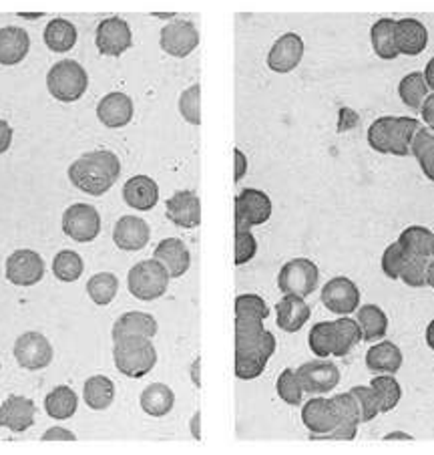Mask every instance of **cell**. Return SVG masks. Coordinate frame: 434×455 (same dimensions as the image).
Segmentation results:
<instances>
[{
    "mask_svg": "<svg viewBox=\"0 0 434 455\" xmlns=\"http://www.w3.org/2000/svg\"><path fill=\"white\" fill-rule=\"evenodd\" d=\"M276 337L260 318L235 316V377L241 381L260 377L276 353Z\"/></svg>",
    "mask_w": 434,
    "mask_h": 455,
    "instance_id": "cell-1",
    "label": "cell"
},
{
    "mask_svg": "<svg viewBox=\"0 0 434 455\" xmlns=\"http://www.w3.org/2000/svg\"><path fill=\"white\" fill-rule=\"evenodd\" d=\"M121 162L113 151L97 149L83 154L68 168L71 184L89 196H103L117 184Z\"/></svg>",
    "mask_w": 434,
    "mask_h": 455,
    "instance_id": "cell-2",
    "label": "cell"
},
{
    "mask_svg": "<svg viewBox=\"0 0 434 455\" xmlns=\"http://www.w3.org/2000/svg\"><path fill=\"white\" fill-rule=\"evenodd\" d=\"M418 127H421V121L414 117H378L368 127V146L378 154L406 157L410 156Z\"/></svg>",
    "mask_w": 434,
    "mask_h": 455,
    "instance_id": "cell-3",
    "label": "cell"
},
{
    "mask_svg": "<svg viewBox=\"0 0 434 455\" xmlns=\"http://www.w3.org/2000/svg\"><path fill=\"white\" fill-rule=\"evenodd\" d=\"M113 359H115V367L121 375L141 379L157 365V348L151 343V339H119L113 345Z\"/></svg>",
    "mask_w": 434,
    "mask_h": 455,
    "instance_id": "cell-4",
    "label": "cell"
},
{
    "mask_svg": "<svg viewBox=\"0 0 434 455\" xmlns=\"http://www.w3.org/2000/svg\"><path fill=\"white\" fill-rule=\"evenodd\" d=\"M89 87V75L77 60H59L47 75L49 93L60 103L79 101Z\"/></svg>",
    "mask_w": 434,
    "mask_h": 455,
    "instance_id": "cell-5",
    "label": "cell"
},
{
    "mask_svg": "<svg viewBox=\"0 0 434 455\" xmlns=\"http://www.w3.org/2000/svg\"><path fill=\"white\" fill-rule=\"evenodd\" d=\"M170 272L162 262H157L155 258L151 260H141L129 270L127 286L129 292L133 294L137 300L151 302L162 299L170 286Z\"/></svg>",
    "mask_w": 434,
    "mask_h": 455,
    "instance_id": "cell-6",
    "label": "cell"
},
{
    "mask_svg": "<svg viewBox=\"0 0 434 455\" xmlns=\"http://www.w3.org/2000/svg\"><path fill=\"white\" fill-rule=\"evenodd\" d=\"M320 284V270L308 258H294L286 262L278 275V288L284 294L306 299Z\"/></svg>",
    "mask_w": 434,
    "mask_h": 455,
    "instance_id": "cell-7",
    "label": "cell"
},
{
    "mask_svg": "<svg viewBox=\"0 0 434 455\" xmlns=\"http://www.w3.org/2000/svg\"><path fill=\"white\" fill-rule=\"evenodd\" d=\"M272 200L270 196L256 188L241 189L235 198V228L262 226L272 218Z\"/></svg>",
    "mask_w": 434,
    "mask_h": 455,
    "instance_id": "cell-8",
    "label": "cell"
},
{
    "mask_svg": "<svg viewBox=\"0 0 434 455\" xmlns=\"http://www.w3.org/2000/svg\"><path fill=\"white\" fill-rule=\"evenodd\" d=\"M63 232L79 244H87L101 232V216L89 204H73L63 214Z\"/></svg>",
    "mask_w": 434,
    "mask_h": 455,
    "instance_id": "cell-9",
    "label": "cell"
},
{
    "mask_svg": "<svg viewBox=\"0 0 434 455\" xmlns=\"http://www.w3.org/2000/svg\"><path fill=\"white\" fill-rule=\"evenodd\" d=\"M304 393L308 395H326L340 383V369L332 361H308L296 369Z\"/></svg>",
    "mask_w": 434,
    "mask_h": 455,
    "instance_id": "cell-10",
    "label": "cell"
},
{
    "mask_svg": "<svg viewBox=\"0 0 434 455\" xmlns=\"http://www.w3.org/2000/svg\"><path fill=\"white\" fill-rule=\"evenodd\" d=\"M95 44L99 52L105 57H121L133 44L131 27L121 17L105 19L97 27Z\"/></svg>",
    "mask_w": 434,
    "mask_h": 455,
    "instance_id": "cell-11",
    "label": "cell"
},
{
    "mask_svg": "<svg viewBox=\"0 0 434 455\" xmlns=\"http://www.w3.org/2000/svg\"><path fill=\"white\" fill-rule=\"evenodd\" d=\"M322 302L330 313L338 316L352 315L360 307V288L354 280L346 276H336L328 280L322 288Z\"/></svg>",
    "mask_w": 434,
    "mask_h": 455,
    "instance_id": "cell-12",
    "label": "cell"
},
{
    "mask_svg": "<svg viewBox=\"0 0 434 455\" xmlns=\"http://www.w3.org/2000/svg\"><path fill=\"white\" fill-rule=\"evenodd\" d=\"M159 44H162L163 52L175 59H185L192 55L200 44V33L193 22L189 20H171L170 25L162 28L159 35Z\"/></svg>",
    "mask_w": 434,
    "mask_h": 455,
    "instance_id": "cell-13",
    "label": "cell"
},
{
    "mask_svg": "<svg viewBox=\"0 0 434 455\" xmlns=\"http://www.w3.org/2000/svg\"><path fill=\"white\" fill-rule=\"evenodd\" d=\"M6 278L14 286H35L44 278V260L35 250H17L6 258Z\"/></svg>",
    "mask_w": 434,
    "mask_h": 455,
    "instance_id": "cell-14",
    "label": "cell"
},
{
    "mask_svg": "<svg viewBox=\"0 0 434 455\" xmlns=\"http://www.w3.org/2000/svg\"><path fill=\"white\" fill-rule=\"evenodd\" d=\"M14 359L27 371H41L49 367L52 361V347L49 339L35 331L25 332L14 343Z\"/></svg>",
    "mask_w": 434,
    "mask_h": 455,
    "instance_id": "cell-15",
    "label": "cell"
},
{
    "mask_svg": "<svg viewBox=\"0 0 434 455\" xmlns=\"http://www.w3.org/2000/svg\"><path fill=\"white\" fill-rule=\"evenodd\" d=\"M302 423L314 437H328L338 426V411L332 397H312L302 407Z\"/></svg>",
    "mask_w": 434,
    "mask_h": 455,
    "instance_id": "cell-16",
    "label": "cell"
},
{
    "mask_svg": "<svg viewBox=\"0 0 434 455\" xmlns=\"http://www.w3.org/2000/svg\"><path fill=\"white\" fill-rule=\"evenodd\" d=\"M304 41L300 35L296 33H286L281 35L280 39L272 44L268 52V67L273 73L286 75L292 73L296 67L302 63L304 59Z\"/></svg>",
    "mask_w": 434,
    "mask_h": 455,
    "instance_id": "cell-17",
    "label": "cell"
},
{
    "mask_svg": "<svg viewBox=\"0 0 434 455\" xmlns=\"http://www.w3.org/2000/svg\"><path fill=\"white\" fill-rule=\"evenodd\" d=\"M165 214L175 226L192 230L201 224V202L200 196L192 189H181L175 192L170 200L165 202Z\"/></svg>",
    "mask_w": 434,
    "mask_h": 455,
    "instance_id": "cell-18",
    "label": "cell"
},
{
    "mask_svg": "<svg viewBox=\"0 0 434 455\" xmlns=\"http://www.w3.org/2000/svg\"><path fill=\"white\" fill-rule=\"evenodd\" d=\"M332 401H334V405H336V411H338V426L326 439H336V442H352V439L358 435V426L362 423L360 405H358V401L352 395V391L338 393V395L332 397Z\"/></svg>",
    "mask_w": 434,
    "mask_h": 455,
    "instance_id": "cell-19",
    "label": "cell"
},
{
    "mask_svg": "<svg viewBox=\"0 0 434 455\" xmlns=\"http://www.w3.org/2000/svg\"><path fill=\"white\" fill-rule=\"evenodd\" d=\"M151 230L149 224L139 216H123L113 228V242L125 252H137L149 244Z\"/></svg>",
    "mask_w": 434,
    "mask_h": 455,
    "instance_id": "cell-20",
    "label": "cell"
},
{
    "mask_svg": "<svg viewBox=\"0 0 434 455\" xmlns=\"http://www.w3.org/2000/svg\"><path fill=\"white\" fill-rule=\"evenodd\" d=\"M36 407L33 401L22 395H11L0 405V427L11 429L12 434H22L35 426Z\"/></svg>",
    "mask_w": 434,
    "mask_h": 455,
    "instance_id": "cell-21",
    "label": "cell"
},
{
    "mask_svg": "<svg viewBox=\"0 0 434 455\" xmlns=\"http://www.w3.org/2000/svg\"><path fill=\"white\" fill-rule=\"evenodd\" d=\"M97 117L105 127L119 129L131 124L133 119V101L127 93L121 91H113V93L105 95L97 105Z\"/></svg>",
    "mask_w": 434,
    "mask_h": 455,
    "instance_id": "cell-22",
    "label": "cell"
},
{
    "mask_svg": "<svg viewBox=\"0 0 434 455\" xmlns=\"http://www.w3.org/2000/svg\"><path fill=\"white\" fill-rule=\"evenodd\" d=\"M394 41L400 55L418 57L429 44V28L418 19H400L394 27Z\"/></svg>",
    "mask_w": 434,
    "mask_h": 455,
    "instance_id": "cell-23",
    "label": "cell"
},
{
    "mask_svg": "<svg viewBox=\"0 0 434 455\" xmlns=\"http://www.w3.org/2000/svg\"><path fill=\"white\" fill-rule=\"evenodd\" d=\"M154 258L157 262H162L170 272L171 278H181L192 267V254L185 246L184 240L179 238H165L157 244Z\"/></svg>",
    "mask_w": 434,
    "mask_h": 455,
    "instance_id": "cell-24",
    "label": "cell"
},
{
    "mask_svg": "<svg viewBox=\"0 0 434 455\" xmlns=\"http://www.w3.org/2000/svg\"><path fill=\"white\" fill-rule=\"evenodd\" d=\"M123 200L129 208L149 212L157 206L159 202V186L154 178L149 176H133L125 181L123 186Z\"/></svg>",
    "mask_w": 434,
    "mask_h": 455,
    "instance_id": "cell-25",
    "label": "cell"
},
{
    "mask_svg": "<svg viewBox=\"0 0 434 455\" xmlns=\"http://www.w3.org/2000/svg\"><path fill=\"white\" fill-rule=\"evenodd\" d=\"M312 310L308 307L306 299L292 297V294H284L276 305V323L284 332H298L304 329V324L310 321Z\"/></svg>",
    "mask_w": 434,
    "mask_h": 455,
    "instance_id": "cell-26",
    "label": "cell"
},
{
    "mask_svg": "<svg viewBox=\"0 0 434 455\" xmlns=\"http://www.w3.org/2000/svg\"><path fill=\"white\" fill-rule=\"evenodd\" d=\"M157 321L141 310H131V313L121 315L115 324H113V340L129 339V337H143L154 339L157 335Z\"/></svg>",
    "mask_w": 434,
    "mask_h": 455,
    "instance_id": "cell-27",
    "label": "cell"
},
{
    "mask_svg": "<svg viewBox=\"0 0 434 455\" xmlns=\"http://www.w3.org/2000/svg\"><path fill=\"white\" fill-rule=\"evenodd\" d=\"M402 361V351L391 340H378L367 353V367L375 375H396Z\"/></svg>",
    "mask_w": 434,
    "mask_h": 455,
    "instance_id": "cell-28",
    "label": "cell"
},
{
    "mask_svg": "<svg viewBox=\"0 0 434 455\" xmlns=\"http://www.w3.org/2000/svg\"><path fill=\"white\" fill-rule=\"evenodd\" d=\"M30 51L28 33L20 27L0 28V65L12 67L25 60Z\"/></svg>",
    "mask_w": 434,
    "mask_h": 455,
    "instance_id": "cell-29",
    "label": "cell"
},
{
    "mask_svg": "<svg viewBox=\"0 0 434 455\" xmlns=\"http://www.w3.org/2000/svg\"><path fill=\"white\" fill-rule=\"evenodd\" d=\"M356 321L360 324L362 340L367 343H378L388 332V316L378 305H364L356 310Z\"/></svg>",
    "mask_w": 434,
    "mask_h": 455,
    "instance_id": "cell-30",
    "label": "cell"
},
{
    "mask_svg": "<svg viewBox=\"0 0 434 455\" xmlns=\"http://www.w3.org/2000/svg\"><path fill=\"white\" fill-rule=\"evenodd\" d=\"M79 409V397L71 387L60 385L55 387L47 397H44V411L49 417L57 421L71 419V417L77 413Z\"/></svg>",
    "mask_w": 434,
    "mask_h": 455,
    "instance_id": "cell-31",
    "label": "cell"
},
{
    "mask_svg": "<svg viewBox=\"0 0 434 455\" xmlns=\"http://www.w3.org/2000/svg\"><path fill=\"white\" fill-rule=\"evenodd\" d=\"M139 405L151 417H165L175 405V393L163 383H151L143 389Z\"/></svg>",
    "mask_w": 434,
    "mask_h": 455,
    "instance_id": "cell-32",
    "label": "cell"
},
{
    "mask_svg": "<svg viewBox=\"0 0 434 455\" xmlns=\"http://www.w3.org/2000/svg\"><path fill=\"white\" fill-rule=\"evenodd\" d=\"M83 399L85 403L93 409V411H103L109 409L113 401H115V383L105 375L89 377L83 387Z\"/></svg>",
    "mask_w": 434,
    "mask_h": 455,
    "instance_id": "cell-33",
    "label": "cell"
},
{
    "mask_svg": "<svg viewBox=\"0 0 434 455\" xmlns=\"http://www.w3.org/2000/svg\"><path fill=\"white\" fill-rule=\"evenodd\" d=\"M394 27H396L394 19H378L375 25H372L370 43H372V51L376 52L378 59L394 60L396 57H400L394 41Z\"/></svg>",
    "mask_w": 434,
    "mask_h": 455,
    "instance_id": "cell-34",
    "label": "cell"
},
{
    "mask_svg": "<svg viewBox=\"0 0 434 455\" xmlns=\"http://www.w3.org/2000/svg\"><path fill=\"white\" fill-rule=\"evenodd\" d=\"M400 248L408 258H432V232L424 226H408L400 232Z\"/></svg>",
    "mask_w": 434,
    "mask_h": 455,
    "instance_id": "cell-35",
    "label": "cell"
},
{
    "mask_svg": "<svg viewBox=\"0 0 434 455\" xmlns=\"http://www.w3.org/2000/svg\"><path fill=\"white\" fill-rule=\"evenodd\" d=\"M44 44L52 52H68L77 44V28L67 19H52L44 27Z\"/></svg>",
    "mask_w": 434,
    "mask_h": 455,
    "instance_id": "cell-36",
    "label": "cell"
},
{
    "mask_svg": "<svg viewBox=\"0 0 434 455\" xmlns=\"http://www.w3.org/2000/svg\"><path fill=\"white\" fill-rule=\"evenodd\" d=\"M398 95H400V101L405 103L408 109L421 111L426 97L430 95V87L424 79V73L413 71L408 73L406 77H402L398 83Z\"/></svg>",
    "mask_w": 434,
    "mask_h": 455,
    "instance_id": "cell-37",
    "label": "cell"
},
{
    "mask_svg": "<svg viewBox=\"0 0 434 455\" xmlns=\"http://www.w3.org/2000/svg\"><path fill=\"white\" fill-rule=\"evenodd\" d=\"M410 154L416 157L424 176L434 181V132L430 127H418L413 140V148H410Z\"/></svg>",
    "mask_w": 434,
    "mask_h": 455,
    "instance_id": "cell-38",
    "label": "cell"
},
{
    "mask_svg": "<svg viewBox=\"0 0 434 455\" xmlns=\"http://www.w3.org/2000/svg\"><path fill=\"white\" fill-rule=\"evenodd\" d=\"M336 327V340H334V356H346L354 351V347L362 340L360 324L350 316H340L334 321Z\"/></svg>",
    "mask_w": 434,
    "mask_h": 455,
    "instance_id": "cell-39",
    "label": "cell"
},
{
    "mask_svg": "<svg viewBox=\"0 0 434 455\" xmlns=\"http://www.w3.org/2000/svg\"><path fill=\"white\" fill-rule=\"evenodd\" d=\"M370 389L375 391L380 413H388L396 409V405L400 403L402 399V387L396 381L394 375H378L372 379Z\"/></svg>",
    "mask_w": 434,
    "mask_h": 455,
    "instance_id": "cell-40",
    "label": "cell"
},
{
    "mask_svg": "<svg viewBox=\"0 0 434 455\" xmlns=\"http://www.w3.org/2000/svg\"><path fill=\"white\" fill-rule=\"evenodd\" d=\"M119 280L111 272H99V275L91 276L87 283V294L89 299L95 302L97 307L111 305L113 299L117 297Z\"/></svg>",
    "mask_w": 434,
    "mask_h": 455,
    "instance_id": "cell-41",
    "label": "cell"
},
{
    "mask_svg": "<svg viewBox=\"0 0 434 455\" xmlns=\"http://www.w3.org/2000/svg\"><path fill=\"white\" fill-rule=\"evenodd\" d=\"M334 340H336V327H334V321L318 323L310 329L308 345L310 351L314 353L318 359H328V356L334 355Z\"/></svg>",
    "mask_w": 434,
    "mask_h": 455,
    "instance_id": "cell-42",
    "label": "cell"
},
{
    "mask_svg": "<svg viewBox=\"0 0 434 455\" xmlns=\"http://www.w3.org/2000/svg\"><path fill=\"white\" fill-rule=\"evenodd\" d=\"M83 270H85V264H83V258L75 250H60L55 260H52V275L60 283H75V280L81 278Z\"/></svg>",
    "mask_w": 434,
    "mask_h": 455,
    "instance_id": "cell-43",
    "label": "cell"
},
{
    "mask_svg": "<svg viewBox=\"0 0 434 455\" xmlns=\"http://www.w3.org/2000/svg\"><path fill=\"white\" fill-rule=\"evenodd\" d=\"M276 391H278V395H280L281 401H284V403L294 405V407L302 405L304 389L300 385L298 375H296V371H292V369L281 371L278 381H276Z\"/></svg>",
    "mask_w": 434,
    "mask_h": 455,
    "instance_id": "cell-44",
    "label": "cell"
},
{
    "mask_svg": "<svg viewBox=\"0 0 434 455\" xmlns=\"http://www.w3.org/2000/svg\"><path fill=\"white\" fill-rule=\"evenodd\" d=\"M179 113L189 125H201V85L187 87L179 97Z\"/></svg>",
    "mask_w": 434,
    "mask_h": 455,
    "instance_id": "cell-45",
    "label": "cell"
},
{
    "mask_svg": "<svg viewBox=\"0 0 434 455\" xmlns=\"http://www.w3.org/2000/svg\"><path fill=\"white\" fill-rule=\"evenodd\" d=\"M429 258H408L400 272V280L410 288L429 286Z\"/></svg>",
    "mask_w": 434,
    "mask_h": 455,
    "instance_id": "cell-46",
    "label": "cell"
},
{
    "mask_svg": "<svg viewBox=\"0 0 434 455\" xmlns=\"http://www.w3.org/2000/svg\"><path fill=\"white\" fill-rule=\"evenodd\" d=\"M257 254V240L248 228H235V267H243Z\"/></svg>",
    "mask_w": 434,
    "mask_h": 455,
    "instance_id": "cell-47",
    "label": "cell"
},
{
    "mask_svg": "<svg viewBox=\"0 0 434 455\" xmlns=\"http://www.w3.org/2000/svg\"><path fill=\"white\" fill-rule=\"evenodd\" d=\"M235 316H246V318H260L265 321L270 316V307L265 305V300L257 294H240L235 299Z\"/></svg>",
    "mask_w": 434,
    "mask_h": 455,
    "instance_id": "cell-48",
    "label": "cell"
},
{
    "mask_svg": "<svg viewBox=\"0 0 434 455\" xmlns=\"http://www.w3.org/2000/svg\"><path fill=\"white\" fill-rule=\"evenodd\" d=\"M408 260V256L405 254V250L400 248L398 242H392L391 246L384 250L383 254V272L384 276H388L391 280H400V272L405 268V264Z\"/></svg>",
    "mask_w": 434,
    "mask_h": 455,
    "instance_id": "cell-49",
    "label": "cell"
},
{
    "mask_svg": "<svg viewBox=\"0 0 434 455\" xmlns=\"http://www.w3.org/2000/svg\"><path fill=\"white\" fill-rule=\"evenodd\" d=\"M352 395L356 397L358 405H360V417H362V423H370L375 421L378 413H380V407H378V401H376V395L375 391L370 389V385H358L354 387Z\"/></svg>",
    "mask_w": 434,
    "mask_h": 455,
    "instance_id": "cell-50",
    "label": "cell"
},
{
    "mask_svg": "<svg viewBox=\"0 0 434 455\" xmlns=\"http://www.w3.org/2000/svg\"><path fill=\"white\" fill-rule=\"evenodd\" d=\"M246 173H248V157L241 149L235 148L233 149V181L235 184L246 178Z\"/></svg>",
    "mask_w": 434,
    "mask_h": 455,
    "instance_id": "cell-51",
    "label": "cell"
},
{
    "mask_svg": "<svg viewBox=\"0 0 434 455\" xmlns=\"http://www.w3.org/2000/svg\"><path fill=\"white\" fill-rule=\"evenodd\" d=\"M41 439L43 442H75L77 435L65 427H51L49 431H44Z\"/></svg>",
    "mask_w": 434,
    "mask_h": 455,
    "instance_id": "cell-52",
    "label": "cell"
},
{
    "mask_svg": "<svg viewBox=\"0 0 434 455\" xmlns=\"http://www.w3.org/2000/svg\"><path fill=\"white\" fill-rule=\"evenodd\" d=\"M421 116H422L424 125L430 127L434 132V93L426 97V101L422 103V108H421Z\"/></svg>",
    "mask_w": 434,
    "mask_h": 455,
    "instance_id": "cell-53",
    "label": "cell"
},
{
    "mask_svg": "<svg viewBox=\"0 0 434 455\" xmlns=\"http://www.w3.org/2000/svg\"><path fill=\"white\" fill-rule=\"evenodd\" d=\"M12 143V127L6 124L4 119H0V156L4 154V151H9Z\"/></svg>",
    "mask_w": 434,
    "mask_h": 455,
    "instance_id": "cell-54",
    "label": "cell"
},
{
    "mask_svg": "<svg viewBox=\"0 0 434 455\" xmlns=\"http://www.w3.org/2000/svg\"><path fill=\"white\" fill-rule=\"evenodd\" d=\"M189 429H192V435L200 442L201 439V411H195L192 417V423H189Z\"/></svg>",
    "mask_w": 434,
    "mask_h": 455,
    "instance_id": "cell-55",
    "label": "cell"
},
{
    "mask_svg": "<svg viewBox=\"0 0 434 455\" xmlns=\"http://www.w3.org/2000/svg\"><path fill=\"white\" fill-rule=\"evenodd\" d=\"M424 79H426V83H429V87H430V91L434 93V57L429 60V63H426Z\"/></svg>",
    "mask_w": 434,
    "mask_h": 455,
    "instance_id": "cell-56",
    "label": "cell"
},
{
    "mask_svg": "<svg viewBox=\"0 0 434 455\" xmlns=\"http://www.w3.org/2000/svg\"><path fill=\"white\" fill-rule=\"evenodd\" d=\"M426 345L434 351V321H430L429 327H426Z\"/></svg>",
    "mask_w": 434,
    "mask_h": 455,
    "instance_id": "cell-57",
    "label": "cell"
},
{
    "mask_svg": "<svg viewBox=\"0 0 434 455\" xmlns=\"http://www.w3.org/2000/svg\"><path fill=\"white\" fill-rule=\"evenodd\" d=\"M200 365H201V363H200V359H197L195 363H193V367H192V375H193V383L197 385V387H200L201 385V381H200Z\"/></svg>",
    "mask_w": 434,
    "mask_h": 455,
    "instance_id": "cell-58",
    "label": "cell"
},
{
    "mask_svg": "<svg viewBox=\"0 0 434 455\" xmlns=\"http://www.w3.org/2000/svg\"><path fill=\"white\" fill-rule=\"evenodd\" d=\"M429 286L434 288V258L429 262Z\"/></svg>",
    "mask_w": 434,
    "mask_h": 455,
    "instance_id": "cell-59",
    "label": "cell"
},
{
    "mask_svg": "<svg viewBox=\"0 0 434 455\" xmlns=\"http://www.w3.org/2000/svg\"><path fill=\"white\" fill-rule=\"evenodd\" d=\"M432 258H434V232H432Z\"/></svg>",
    "mask_w": 434,
    "mask_h": 455,
    "instance_id": "cell-60",
    "label": "cell"
}]
</instances>
